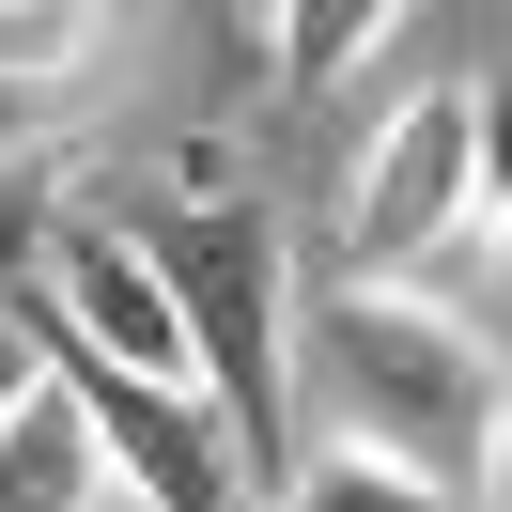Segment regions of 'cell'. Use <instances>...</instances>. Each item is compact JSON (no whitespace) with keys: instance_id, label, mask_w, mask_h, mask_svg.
Masks as SVG:
<instances>
[{"instance_id":"1","label":"cell","mask_w":512,"mask_h":512,"mask_svg":"<svg viewBox=\"0 0 512 512\" xmlns=\"http://www.w3.org/2000/svg\"><path fill=\"white\" fill-rule=\"evenodd\" d=\"M295 435L357 450L388 481H435L450 512H497L512 466V388L435 295H373V280H326L295 295Z\"/></svg>"},{"instance_id":"2","label":"cell","mask_w":512,"mask_h":512,"mask_svg":"<svg viewBox=\"0 0 512 512\" xmlns=\"http://www.w3.org/2000/svg\"><path fill=\"white\" fill-rule=\"evenodd\" d=\"M125 233L156 249L171 311H187V357H202L233 466L280 481V450H295V233L264 202H171V218H125Z\"/></svg>"},{"instance_id":"3","label":"cell","mask_w":512,"mask_h":512,"mask_svg":"<svg viewBox=\"0 0 512 512\" xmlns=\"http://www.w3.org/2000/svg\"><path fill=\"white\" fill-rule=\"evenodd\" d=\"M450 249H481V78H419L342 171V280L419 295Z\"/></svg>"},{"instance_id":"4","label":"cell","mask_w":512,"mask_h":512,"mask_svg":"<svg viewBox=\"0 0 512 512\" xmlns=\"http://www.w3.org/2000/svg\"><path fill=\"white\" fill-rule=\"evenodd\" d=\"M0 326L32 342V373L63 388V404H78V435L109 450V481H125V512H233V497H249V466H233V435H218V419L187 404V388H140V373H109V357L78 342V326H47L32 295H16Z\"/></svg>"},{"instance_id":"5","label":"cell","mask_w":512,"mask_h":512,"mask_svg":"<svg viewBox=\"0 0 512 512\" xmlns=\"http://www.w3.org/2000/svg\"><path fill=\"white\" fill-rule=\"evenodd\" d=\"M32 311H47V326H78L109 373H140V388H187V404H202L187 311H171L156 249H140L125 218H47V249H32ZM202 419H218V404H202Z\"/></svg>"},{"instance_id":"6","label":"cell","mask_w":512,"mask_h":512,"mask_svg":"<svg viewBox=\"0 0 512 512\" xmlns=\"http://www.w3.org/2000/svg\"><path fill=\"white\" fill-rule=\"evenodd\" d=\"M0 512H125V481H109V450L78 435V404L63 388H16L0 404Z\"/></svg>"},{"instance_id":"7","label":"cell","mask_w":512,"mask_h":512,"mask_svg":"<svg viewBox=\"0 0 512 512\" xmlns=\"http://www.w3.org/2000/svg\"><path fill=\"white\" fill-rule=\"evenodd\" d=\"M109 63V16H78V0H0V94H47V78Z\"/></svg>"},{"instance_id":"8","label":"cell","mask_w":512,"mask_h":512,"mask_svg":"<svg viewBox=\"0 0 512 512\" xmlns=\"http://www.w3.org/2000/svg\"><path fill=\"white\" fill-rule=\"evenodd\" d=\"M264 512H450L435 481H388V466H357V450H295V481Z\"/></svg>"},{"instance_id":"9","label":"cell","mask_w":512,"mask_h":512,"mask_svg":"<svg viewBox=\"0 0 512 512\" xmlns=\"http://www.w3.org/2000/svg\"><path fill=\"white\" fill-rule=\"evenodd\" d=\"M264 47H280V78L311 94V78H342L357 47H388V16L373 0H311V16H264Z\"/></svg>"},{"instance_id":"10","label":"cell","mask_w":512,"mask_h":512,"mask_svg":"<svg viewBox=\"0 0 512 512\" xmlns=\"http://www.w3.org/2000/svg\"><path fill=\"white\" fill-rule=\"evenodd\" d=\"M481 249H497V295H512V78H481Z\"/></svg>"},{"instance_id":"11","label":"cell","mask_w":512,"mask_h":512,"mask_svg":"<svg viewBox=\"0 0 512 512\" xmlns=\"http://www.w3.org/2000/svg\"><path fill=\"white\" fill-rule=\"evenodd\" d=\"M16 388H32V342H16V326H0V404H16Z\"/></svg>"},{"instance_id":"12","label":"cell","mask_w":512,"mask_h":512,"mask_svg":"<svg viewBox=\"0 0 512 512\" xmlns=\"http://www.w3.org/2000/svg\"><path fill=\"white\" fill-rule=\"evenodd\" d=\"M497 512H512V466H497Z\"/></svg>"}]
</instances>
